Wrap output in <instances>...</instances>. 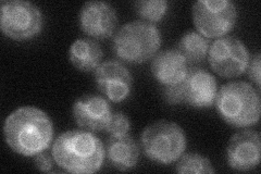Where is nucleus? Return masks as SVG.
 Returning <instances> with one entry per match:
<instances>
[{
    "instance_id": "obj_4",
    "label": "nucleus",
    "mask_w": 261,
    "mask_h": 174,
    "mask_svg": "<svg viewBox=\"0 0 261 174\" xmlns=\"http://www.w3.org/2000/svg\"><path fill=\"white\" fill-rule=\"evenodd\" d=\"M161 33L152 23L132 21L122 26L113 37V52L127 63L140 64L157 55Z\"/></svg>"
},
{
    "instance_id": "obj_12",
    "label": "nucleus",
    "mask_w": 261,
    "mask_h": 174,
    "mask_svg": "<svg viewBox=\"0 0 261 174\" xmlns=\"http://www.w3.org/2000/svg\"><path fill=\"white\" fill-rule=\"evenodd\" d=\"M111 115V107L107 99L96 94L81 96L73 105V118L81 129L86 131L106 130Z\"/></svg>"
},
{
    "instance_id": "obj_15",
    "label": "nucleus",
    "mask_w": 261,
    "mask_h": 174,
    "mask_svg": "<svg viewBox=\"0 0 261 174\" xmlns=\"http://www.w3.org/2000/svg\"><path fill=\"white\" fill-rule=\"evenodd\" d=\"M109 163L119 171H128L136 167L140 159V148L128 134L111 136L105 148Z\"/></svg>"
},
{
    "instance_id": "obj_23",
    "label": "nucleus",
    "mask_w": 261,
    "mask_h": 174,
    "mask_svg": "<svg viewBox=\"0 0 261 174\" xmlns=\"http://www.w3.org/2000/svg\"><path fill=\"white\" fill-rule=\"evenodd\" d=\"M53 160L54 158H51L50 156L48 154H46L45 152L40 153L38 155L35 156V167L42 172H51L53 170Z\"/></svg>"
},
{
    "instance_id": "obj_11",
    "label": "nucleus",
    "mask_w": 261,
    "mask_h": 174,
    "mask_svg": "<svg viewBox=\"0 0 261 174\" xmlns=\"http://www.w3.org/2000/svg\"><path fill=\"white\" fill-rule=\"evenodd\" d=\"M80 27L86 35L95 39H107L118 27L116 9L105 2H87L81 8Z\"/></svg>"
},
{
    "instance_id": "obj_14",
    "label": "nucleus",
    "mask_w": 261,
    "mask_h": 174,
    "mask_svg": "<svg viewBox=\"0 0 261 174\" xmlns=\"http://www.w3.org/2000/svg\"><path fill=\"white\" fill-rule=\"evenodd\" d=\"M187 61L177 49L158 53L151 62V73L163 86L179 84L187 74Z\"/></svg>"
},
{
    "instance_id": "obj_5",
    "label": "nucleus",
    "mask_w": 261,
    "mask_h": 174,
    "mask_svg": "<svg viewBox=\"0 0 261 174\" xmlns=\"http://www.w3.org/2000/svg\"><path fill=\"white\" fill-rule=\"evenodd\" d=\"M141 142L147 158L161 164L178 160L186 149L185 132L172 121L153 122L143 131Z\"/></svg>"
},
{
    "instance_id": "obj_18",
    "label": "nucleus",
    "mask_w": 261,
    "mask_h": 174,
    "mask_svg": "<svg viewBox=\"0 0 261 174\" xmlns=\"http://www.w3.org/2000/svg\"><path fill=\"white\" fill-rule=\"evenodd\" d=\"M175 171L177 173H215L211 161L199 154H186L179 157Z\"/></svg>"
},
{
    "instance_id": "obj_17",
    "label": "nucleus",
    "mask_w": 261,
    "mask_h": 174,
    "mask_svg": "<svg viewBox=\"0 0 261 174\" xmlns=\"http://www.w3.org/2000/svg\"><path fill=\"white\" fill-rule=\"evenodd\" d=\"M209 47L208 38L196 31H189L179 39L177 51L182 54L187 63H199L208 55Z\"/></svg>"
},
{
    "instance_id": "obj_3",
    "label": "nucleus",
    "mask_w": 261,
    "mask_h": 174,
    "mask_svg": "<svg viewBox=\"0 0 261 174\" xmlns=\"http://www.w3.org/2000/svg\"><path fill=\"white\" fill-rule=\"evenodd\" d=\"M217 111L222 120L235 128H247L259 122L260 95L249 83L243 81L224 84L217 93Z\"/></svg>"
},
{
    "instance_id": "obj_6",
    "label": "nucleus",
    "mask_w": 261,
    "mask_h": 174,
    "mask_svg": "<svg viewBox=\"0 0 261 174\" xmlns=\"http://www.w3.org/2000/svg\"><path fill=\"white\" fill-rule=\"evenodd\" d=\"M44 15L39 8L25 0H5L0 7V29L14 40H29L43 30Z\"/></svg>"
},
{
    "instance_id": "obj_10",
    "label": "nucleus",
    "mask_w": 261,
    "mask_h": 174,
    "mask_svg": "<svg viewBox=\"0 0 261 174\" xmlns=\"http://www.w3.org/2000/svg\"><path fill=\"white\" fill-rule=\"evenodd\" d=\"M261 137L252 130L235 133L226 147V159L230 168L236 171H250L259 165Z\"/></svg>"
},
{
    "instance_id": "obj_2",
    "label": "nucleus",
    "mask_w": 261,
    "mask_h": 174,
    "mask_svg": "<svg viewBox=\"0 0 261 174\" xmlns=\"http://www.w3.org/2000/svg\"><path fill=\"white\" fill-rule=\"evenodd\" d=\"M54 161L65 172L92 174L99 171L105 159V147L93 132L70 130L55 139Z\"/></svg>"
},
{
    "instance_id": "obj_16",
    "label": "nucleus",
    "mask_w": 261,
    "mask_h": 174,
    "mask_svg": "<svg viewBox=\"0 0 261 174\" xmlns=\"http://www.w3.org/2000/svg\"><path fill=\"white\" fill-rule=\"evenodd\" d=\"M102 49L97 41L89 38L74 40L69 49V59L73 67L81 72H92L99 67Z\"/></svg>"
},
{
    "instance_id": "obj_21",
    "label": "nucleus",
    "mask_w": 261,
    "mask_h": 174,
    "mask_svg": "<svg viewBox=\"0 0 261 174\" xmlns=\"http://www.w3.org/2000/svg\"><path fill=\"white\" fill-rule=\"evenodd\" d=\"M162 95H163V98H165L166 103L171 106H175V105L184 103L181 83L175 85L165 86V88L162 90Z\"/></svg>"
},
{
    "instance_id": "obj_22",
    "label": "nucleus",
    "mask_w": 261,
    "mask_h": 174,
    "mask_svg": "<svg viewBox=\"0 0 261 174\" xmlns=\"http://www.w3.org/2000/svg\"><path fill=\"white\" fill-rule=\"evenodd\" d=\"M260 62H261V58L260 54L257 53L254 57L251 58L248 63V76L249 79L255 83L258 88H260V72H261V67H260Z\"/></svg>"
},
{
    "instance_id": "obj_13",
    "label": "nucleus",
    "mask_w": 261,
    "mask_h": 174,
    "mask_svg": "<svg viewBox=\"0 0 261 174\" xmlns=\"http://www.w3.org/2000/svg\"><path fill=\"white\" fill-rule=\"evenodd\" d=\"M184 104L195 108H208L215 104L218 84L215 77L200 68H192L187 71L181 82Z\"/></svg>"
},
{
    "instance_id": "obj_7",
    "label": "nucleus",
    "mask_w": 261,
    "mask_h": 174,
    "mask_svg": "<svg viewBox=\"0 0 261 174\" xmlns=\"http://www.w3.org/2000/svg\"><path fill=\"white\" fill-rule=\"evenodd\" d=\"M192 14L196 30L202 36L220 38L234 29L238 8L230 0H198Z\"/></svg>"
},
{
    "instance_id": "obj_9",
    "label": "nucleus",
    "mask_w": 261,
    "mask_h": 174,
    "mask_svg": "<svg viewBox=\"0 0 261 174\" xmlns=\"http://www.w3.org/2000/svg\"><path fill=\"white\" fill-rule=\"evenodd\" d=\"M95 82L102 95L112 103L124 102L133 88L132 74L117 60L100 63L95 70Z\"/></svg>"
},
{
    "instance_id": "obj_8",
    "label": "nucleus",
    "mask_w": 261,
    "mask_h": 174,
    "mask_svg": "<svg viewBox=\"0 0 261 174\" xmlns=\"http://www.w3.org/2000/svg\"><path fill=\"white\" fill-rule=\"evenodd\" d=\"M249 60L247 47L233 36L220 37L209 47V64L220 77L233 79L242 76L247 70Z\"/></svg>"
},
{
    "instance_id": "obj_1",
    "label": "nucleus",
    "mask_w": 261,
    "mask_h": 174,
    "mask_svg": "<svg viewBox=\"0 0 261 174\" xmlns=\"http://www.w3.org/2000/svg\"><path fill=\"white\" fill-rule=\"evenodd\" d=\"M4 136L15 154L35 157L51 145L54 126L45 111L32 106L20 107L7 117Z\"/></svg>"
},
{
    "instance_id": "obj_19",
    "label": "nucleus",
    "mask_w": 261,
    "mask_h": 174,
    "mask_svg": "<svg viewBox=\"0 0 261 174\" xmlns=\"http://www.w3.org/2000/svg\"><path fill=\"white\" fill-rule=\"evenodd\" d=\"M134 6L136 13L146 22L152 24L161 21L169 8L166 0H140Z\"/></svg>"
},
{
    "instance_id": "obj_20",
    "label": "nucleus",
    "mask_w": 261,
    "mask_h": 174,
    "mask_svg": "<svg viewBox=\"0 0 261 174\" xmlns=\"http://www.w3.org/2000/svg\"><path fill=\"white\" fill-rule=\"evenodd\" d=\"M130 129V122L124 113L122 112H114L112 113L111 118L107 124L106 131L111 136H122L128 134Z\"/></svg>"
}]
</instances>
